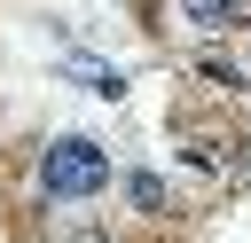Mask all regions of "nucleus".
Segmentation results:
<instances>
[{
	"mask_svg": "<svg viewBox=\"0 0 251 243\" xmlns=\"http://www.w3.org/2000/svg\"><path fill=\"white\" fill-rule=\"evenodd\" d=\"M39 188H47L55 204H86V196L110 188V157H102L86 133H63V141H47V157H39Z\"/></svg>",
	"mask_w": 251,
	"mask_h": 243,
	"instance_id": "1",
	"label": "nucleus"
},
{
	"mask_svg": "<svg viewBox=\"0 0 251 243\" xmlns=\"http://www.w3.org/2000/svg\"><path fill=\"white\" fill-rule=\"evenodd\" d=\"M126 196H133V204H141V212H165V204H173V196H165V180H157V172H126Z\"/></svg>",
	"mask_w": 251,
	"mask_h": 243,
	"instance_id": "3",
	"label": "nucleus"
},
{
	"mask_svg": "<svg viewBox=\"0 0 251 243\" xmlns=\"http://www.w3.org/2000/svg\"><path fill=\"white\" fill-rule=\"evenodd\" d=\"M180 16H188V24H204V31H227V24H243V8H235V0H180Z\"/></svg>",
	"mask_w": 251,
	"mask_h": 243,
	"instance_id": "2",
	"label": "nucleus"
},
{
	"mask_svg": "<svg viewBox=\"0 0 251 243\" xmlns=\"http://www.w3.org/2000/svg\"><path fill=\"white\" fill-rule=\"evenodd\" d=\"M63 243H110V235H102V227H71Z\"/></svg>",
	"mask_w": 251,
	"mask_h": 243,
	"instance_id": "4",
	"label": "nucleus"
}]
</instances>
